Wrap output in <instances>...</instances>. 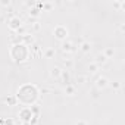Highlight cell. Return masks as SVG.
Returning <instances> with one entry per match:
<instances>
[{
    "mask_svg": "<svg viewBox=\"0 0 125 125\" xmlns=\"http://www.w3.org/2000/svg\"><path fill=\"white\" fill-rule=\"evenodd\" d=\"M75 125H88V122L84 121V119H78V121L75 122Z\"/></svg>",
    "mask_w": 125,
    "mask_h": 125,
    "instance_id": "22",
    "label": "cell"
},
{
    "mask_svg": "<svg viewBox=\"0 0 125 125\" xmlns=\"http://www.w3.org/2000/svg\"><path fill=\"white\" fill-rule=\"evenodd\" d=\"M6 103H9L10 106H15V104L18 103V100H16V97H15V96H10V97L6 100Z\"/></svg>",
    "mask_w": 125,
    "mask_h": 125,
    "instance_id": "16",
    "label": "cell"
},
{
    "mask_svg": "<svg viewBox=\"0 0 125 125\" xmlns=\"http://www.w3.org/2000/svg\"><path fill=\"white\" fill-rule=\"evenodd\" d=\"M18 118L22 121V124H31V122H32V119L35 118V115L32 113L31 107H27V106H24V107L19 110V113H18Z\"/></svg>",
    "mask_w": 125,
    "mask_h": 125,
    "instance_id": "3",
    "label": "cell"
},
{
    "mask_svg": "<svg viewBox=\"0 0 125 125\" xmlns=\"http://www.w3.org/2000/svg\"><path fill=\"white\" fill-rule=\"evenodd\" d=\"M22 27V19L19 16H12L9 21V30L10 31H19Z\"/></svg>",
    "mask_w": 125,
    "mask_h": 125,
    "instance_id": "5",
    "label": "cell"
},
{
    "mask_svg": "<svg viewBox=\"0 0 125 125\" xmlns=\"http://www.w3.org/2000/svg\"><path fill=\"white\" fill-rule=\"evenodd\" d=\"M84 81H85V77H84V75H80V77L77 78V83H80V84H84Z\"/></svg>",
    "mask_w": 125,
    "mask_h": 125,
    "instance_id": "23",
    "label": "cell"
},
{
    "mask_svg": "<svg viewBox=\"0 0 125 125\" xmlns=\"http://www.w3.org/2000/svg\"><path fill=\"white\" fill-rule=\"evenodd\" d=\"M43 9H46V10H50L52 8H53V3H43V5H40Z\"/></svg>",
    "mask_w": 125,
    "mask_h": 125,
    "instance_id": "19",
    "label": "cell"
},
{
    "mask_svg": "<svg viewBox=\"0 0 125 125\" xmlns=\"http://www.w3.org/2000/svg\"><path fill=\"white\" fill-rule=\"evenodd\" d=\"M22 125H31V124H22Z\"/></svg>",
    "mask_w": 125,
    "mask_h": 125,
    "instance_id": "25",
    "label": "cell"
},
{
    "mask_svg": "<svg viewBox=\"0 0 125 125\" xmlns=\"http://www.w3.org/2000/svg\"><path fill=\"white\" fill-rule=\"evenodd\" d=\"M5 125H15V119H12V118H8V119L5 121Z\"/></svg>",
    "mask_w": 125,
    "mask_h": 125,
    "instance_id": "21",
    "label": "cell"
},
{
    "mask_svg": "<svg viewBox=\"0 0 125 125\" xmlns=\"http://www.w3.org/2000/svg\"><path fill=\"white\" fill-rule=\"evenodd\" d=\"M99 71V66L94 63V62H91V63L88 65V74H96Z\"/></svg>",
    "mask_w": 125,
    "mask_h": 125,
    "instance_id": "15",
    "label": "cell"
},
{
    "mask_svg": "<svg viewBox=\"0 0 125 125\" xmlns=\"http://www.w3.org/2000/svg\"><path fill=\"white\" fill-rule=\"evenodd\" d=\"M106 62H107V57L103 54V53H97L96 54V59H94V63L100 68V65H104L106 63Z\"/></svg>",
    "mask_w": 125,
    "mask_h": 125,
    "instance_id": "8",
    "label": "cell"
},
{
    "mask_svg": "<svg viewBox=\"0 0 125 125\" xmlns=\"http://www.w3.org/2000/svg\"><path fill=\"white\" fill-rule=\"evenodd\" d=\"M68 34H69V31L65 25H56L54 30H53V35L60 41H65L68 38Z\"/></svg>",
    "mask_w": 125,
    "mask_h": 125,
    "instance_id": "4",
    "label": "cell"
},
{
    "mask_svg": "<svg viewBox=\"0 0 125 125\" xmlns=\"http://www.w3.org/2000/svg\"><path fill=\"white\" fill-rule=\"evenodd\" d=\"M15 97H16V100L21 104L30 107V106L35 104V102L38 100V97H40V88L35 84H22L18 88Z\"/></svg>",
    "mask_w": 125,
    "mask_h": 125,
    "instance_id": "1",
    "label": "cell"
},
{
    "mask_svg": "<svg viewBox=\"0 0 125 125\" xmlns=\"http://www.w3.org/2000/svg\"><path fill=\"white\" fill-rule=\"evenodd\" d=\"M63 65H65L66 68H71V66H72V60H71V59H65V60H63Z\"/></svg>",
    "mask_w": 125,
    "mask_h": 125,
    "instance_id": "20",
    "label": "cell"
},
{
    "mask_svg": "<svg viewBox=\"0 0 125 125\" xmlns=\"http://www.w3.org/2000/svg\"><path fill=\"white\" fill-rule=\"evenodd\" d=\"M103 54L109 59V57H112V56L115 54V49H113V47H106V49H104V52H103Z\"/></svg>",
    "mask_w": 125,
    "mask_h": 125,
    "instance_id": "11",
    "label": "cell"
},
{
    "mask_svg": "<svg viewBox=\"0 0 125 125\" xmlns=\"http://www.w3.org/2000/svg\"><path fill=\"white\" fill-rule=\"evenodd\" d=\"M109 80H107V77H104V75H100V77H97V80H96V88L97 90H104L106 87H109Z\"/></svg>",
    "mask_w": 125,
    "mask_h": 125,
    "instance_id": "6",
    "label": "cell"
},
{
    "mask_svg": "<svg viewBox=\"0 0 125 125\" xmlns=\"http://www.w3.org/2000/svg\"><path fill=\"white\" fill-rule=\"evenodd\" d=\"M80 49H81V52H83V53H90V50H91V43L84 41V43L80 46Z\"/></svg>",
    "mask_w": 125,
    "mask_h": 125,
    "instance_id": "10",
    "label": "cell"
},
{
    "mask_svg": "<svg viewBox=\"0 0 125 125\" xmlns=\"http://www.w3.org/2000/svg\"><path fill=\"white\" fill-rule=\"evenodd\" d=\"M62 71H63V69H62L60 66H53L52 68V71H50V77L52 78H56V80H59L60 78V75H62Z\"/></svg>",
    "mask_w": 125,
    "mask_h": 125,
    "instance_id": "9",
    "label": "cell"
},
{
    "mask_svg": "<svg viewBox=\"0 0 125 125\" xmlns=\"http://www.w3.org/2000/svg\"><path fill=\"white\" fill-rule=\"evenodd\" d=\"M30 47L25 46L24 43H13L9 50V56L15 63H24L30 57Z\"/></svg>",
    "mask_w": 125,
    "mask_h": 125,
    "instance_id": "2",
    "label": "cell"
},
{
    "mask_svg": "<svg viewBox=\"0 0 125 125\" xmlns=\"http://www.w3.org/2000/svg\"><path fill=\"white\" fill-rule=\"evenodd\" d=\"M38 15H40V10H38V9H35V8H34V9H31V10H30V16L37 18Z\"/></svg>",
    "mask_w": 125,
    "mask_h": 125,
    "instance_id": "17",
    "label": "cell"
},
{
    "mask_svg": "<svg viewBox=\"0 0 125 125\" xmlns=\"http://www.w3.org/2000/svg\"><path fill=\"white\" fill-rule=\"evenodd\" d=\"M40 28H41V25H40L38 22H35V24L32 25V30H34V31H40Z\"/></svg>",
    "mask_w": 125,
    "mask_h": 125,
    "instance_id": "24",
    "label": "cell"
},
{
    "mask_svg": "<svg viewBox=\"0 0 125 125\" xmlns=\"http://www.w3.org/2000/svg\"><path fill=\"white\" fill-rule=\"evenodd\" d=\"M60 47H62V50H63V52H66V53H74V52H75V47H74V44H72L69 40L62 41Z\"/></svg>",
    "mask_w": 125,
    "mask_h": 125,
    "instance_id": "7",
    "label": "cell"
},
{
    "mask_svg": "<svg viewBox=\"0 0 125 125\" xmlns=\"http://www.w3.org/2000/svg\"><path fill=\"white\" fill-rule=\"evenodd\" d=\"M54 54H56V50H54L53 47H50V49H47V50L44 52V56H46L47 59H52V57H54Z\"/></svg>",
    "mask_w": 125,
    "mask_h": 125,
    "instance_id": "12",
    "label": "cell"
},
{
    "mask_svg": "<svg viewBox=\"0 0 125 125\" xmlns=\"http://www.w3.org/2000/svg\"><path fill=\"white\" fill-rule=\"evenodd\" d=\"M59 80L66 81V85H68V84H71V83H69V72L63 69V71H62V75H60V78H59Z\"/></svg>",
    "mask_w": 125,
    "mask_h": 125,
    "instance_id": "13",
    "label": "cell"
},
{
    "mask_svg": "<svg viewBox=\"0 0 125 125\" xmlns=\"http://www.w3.org/2000/svg\"><path fill=\"white\" fill-rule=\"evenodd\" d=\"M65 93H66L68 96H74V93H75V85L68 84V85H66V88H65Z\"/></svg>",
    "mask_w": 125,
    "mask_h": 125,
    "instance_id": "14",
    "label": "cell"
},
{
    "mask_svg": "<svg viewBox=\"0 0 125 125\" xmlns=\"http://www.w3.org/2000/svg\"><path fill=\"white\" fill-rule=\"evenodd\" d=\"M109 85H110L112 88H115V90L121 88V83H119V81H113V83H109Z\"/></svg>",
    "mask_w": 125,
    "mask_h": 125,
    "instance_id": "18",
    "label": "cell"
}]
</instances>
